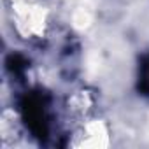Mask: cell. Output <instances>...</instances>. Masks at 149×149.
Here are the masks:
<instances>
[{
	"label": "cell",
	"mask_w": 149,
	"mask_h": 149,
	"mask_svg": "<svg viewBox=\"0 0 149 149\" xmlns=\"http://www.w3.org/2000/svg\"><path fill=\"white\" fill-rule=\"evenodd\" d=\"M21 114L30 128V132L39 137L46 139L47 135V118H46V107H44V98L39 93H28L21 100Z\"/></svg>",
	"instance_id": "cell-1"
},
{
	"label": "cell",
	"mask_w": 149,
	"mask_h": 149,
	"mask_svg": "<svg viewBox=\"0 0 149 149\" xmlns=\"http://www.w3.org/2000/svg\"><path fill=\"white\" fill-rule=\"evenodd\" d=\"M137 90H139L140 95L149 97V54H146V56L140 60V65H139Z\"/></svg>",
	"instance_id": "cell-2"
},
{
	"label": "cell",
	"mask_w": 149,
	"mask_h": 149,
	"mask_svg": "<svg viewBox=\"0 0 149 149\" xmlns=\"http://www.w3.org/2000/svg\"><path fill=\"white\" fill-rule=\"evenodd\" d=\"M7 63H9V68L13 72H21L26 67V60L23 56H19V54H11L9 60H7Z\"/></svg>",
	"instance_id": "cell-3"
}]
</instances>
